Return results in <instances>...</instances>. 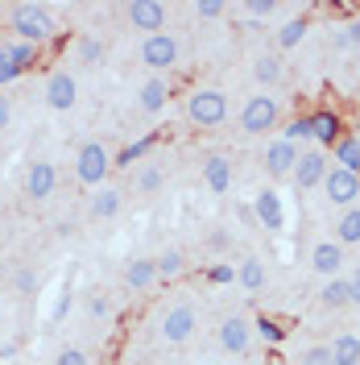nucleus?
I'll list each match as a JSON object with an SVG mask.
<instances>
[{"mask_svg": "<svg viewBox=\"0 0 360 365\" xmlns=\"http://www.w3.org/2000/svg\"><path fill=\"white\" fill-rule=\"evenodd\" d=\"M236 278V270L228 266V262H220V266H207V282H216V287H224V282H232Z\"/></svg>", "mask_w": 360, "mask_h": 365, "instance_id": "ea45409f", "label": "nucleus"}, {"mask_svg": "<svg viewBox=\"0 0 360 365\" xmlns=\"http://www.w3.org/2000/svg\"><path fill=\"white\" fill-rule=\"evenodd\" d=\"M13 287H17V295H33V291H38V270L21 266V270H17V278H13Z\"/></svg>", "mask_w": 360, "mask_h": 365, "instance_id": "e433bc0d", "label": "nucleus"}, {"mask_svg": "<svg viewBox=\"0 0 360 365\" xmlns=\"http://www.w3.org/2000/svg\"><path fill=\"white\" fill-rule=\"evenodd\" d=\"M54 365H91V357L83 349H63V353L54 357Z\"/></svg>", "mask_w": 360, "mask_h": 365, "instance_id": "a19ab883", "label": "nucleus"}, {"mask_svg": "<svg viewBox=\"0 0 360 365\" xmlns=\"http://www.w3.org/2000/svg\"><path fill=\"white\" fill-rule=\"evenodd\" d=\"M195 13H199L203 21H216V17H224V13H228V4H224V0H199V4H195Z\"/></svg>", "mask_w": 360, "mask_h": 365, "instance_id": "4c0bfd02", "label": "nucleus"}, {"mask_svg": "<svg viewBox=\"0 0 360 365\" xmlns=\"http://www.w3.org/2000/svg\"><path fill=\"white\" fill-rule=\"evenodd\" d=\"M120 278H125L129 291H149L158 282V266H154V257H129Z\"/></svg>", "mask_w": 360, "mask_h": 365, "instance_id": "a211bd4d", "label": "nucleus"}, {"mask_svg": "<svg viewBox=\"0 0 360 365\" xmlns=\"http://www.w3.org/2000/svg\"><path fill=\"white\" fill-rule=\"evenodd\" d=\"M125 17H129L133 29H141V34L149 38V34H162V29H166V4H162V0H133V4L125 9Z\"/></svg>", "mask_w": 360, "mask_h": 365, "instance_id": "1a4fd4ad", "label": "nucleus"}, {"mask_svg": "<svg viewBox=\"0 0 360 365\" xmlns=\"http://www.w3.org/2000/svg\"><path fill=\"white\" fill-rule=\"evenodd\" d=\"M253 336H261L265 344H282L286 336H290V328H286L277 316H257L253 319Z\"/></svg>", "mask_w": 360, "mask_h": 365, "instance_id": "cd10ccee", "label": "nucleus"}, {"mask_svg": "<svg viewBox=\"0 0 360 365\" xmlns=\"http://www.w3.org/2000/svg\"><path fill=\"white\" fill-rule=\"evenodd\" d=\"M174 365H186V361H174Z\"/></svg>", "mask_w": 360, "mask_h": 365, "instance_id": "8fccbe9b", "label": "nucleus"}, {"mask_svg": "<svg viewBox=\"0 0 360 365\" xmlns=\"http://www.w3.org/2000/svg\"><path fill=\"white\" fill-rule=\"evenodd\" d=\"M216 336H220V349H224V353H232V357H245L248 344H253V319L224 316V319H220V328H216Z\"/></svg>", "mask_w": 360, "mask_h": 365, "instance_id": "6e6552de", "label": "nucleus"}, {"mask_svg": "<svg viewBox=\"0 0 360 365\" xmlns=\"http://www.w3.org/2000/svg\"><path fill=\"white\" fill-rule=\"evenodd\" d=\"M137 104H141V113L158 116L162 108H166V104H170V83H166V79H162V75H154V79H149V83H145V88H141V100H137Z\"/></svg>", "mask_w": 360, "mask_h": 365, "instance_id": "412c9836", "label": "nucleus"}, {"mask_svg": "<svg viewBox=\"0 0 360 365\" xmlns=\"http://www.w3.org/2000/svg\"><path fill=\"white\" fill-rule=\"evenodd\" d=\"M4 17H9V9H4V4H0V21H4Z\"/></svg>", "mask_w": 360, "mask_h": 365, "instance_id": "49530a36", "label": "nucleus"}, {"mask_svg": "<svg viewBox=\"0 0 360 365\" xmlns=\"http://www.w3.org/2000/svg\"><path fill=\"white\" fill-rule=\"evenodd\" d=\"M319 307L323 312H344V307H352L348 303V278L339 274V278H323V287H319Z\"/></svg>", "mask_w": 360, "mask_h": 365, "instance_id": "6ab92c4d", "label": "nucleus"}, {"mask_svg": "<svg viewBox=\"0 0 360 365\" xmlns=\"http://www.w3.org/2000/svg\"><path fill=\"white\" fill-rule=\"evenodd\" d=\"M360 241V207H344L336 225V245H356Z\"/></svg>", "mask_w": 360, "mask_h": 365, "instance_id": "c756f323", "label": "nucleus"}, {"mask_svg": "<svg viewBox=\"0 0 360 365\" xmlns=\"http://www.w3.org/2000/svg\"><path fill=\"white\" fill-rule=\"evenodd\" d=\"M294 162H298V145L282 141V137L270 141V145H265V154H261V166H265V175H270V179H290Z\"/></svg>", "mask_w": 360, "mask_h": 365, "instance_id": "f8f14e48", "label": "nucleus"}, {"mask_svg": "<svg viewBox=\"0 0 360 365\" xmlns=\"http://www.w3.org/2000/svg\"><path fill=\"white\" fill-rule=\"evenodd\" d=\"M319 187L327 191V204H336V207H356V200H360V175L339 170V166H327V175H323Z\"/></svg>", "mask_w": 360, "mask_h": 365, "instance_id": "0eeeda50", "label": "nucleus"}, {"mask_svg": "<svg viewBox=\"0 0 360 365\" xmlns=\"http://www.w3.org/2000/svg\"><path fill=\"white\" fill-rule=\"evenodd\" d=\"M104 54H108V46L100 42V38H79V63L83 67H100Z\"/></svg>", "mask_w": 360, "mask_h": 365, "instance_id": "2f4dec72", "label": "nucleus"}, {"mask_svg": "<svg viewBox=\"0 0 360 365\" xmlns=\"http://www.w3.org/2000/svg\"><path fill=\"white\" fill-rule=\"evenodd\" d=\"M179 54H182V46H179V38L174 34H149L145 42H141V63L149 71H174L179 67Z\"/></svg>", "mask_w": 360, "mask_h": 365, "instance_id": "423d86ee", "label": "nucleus"}, {"mask_svg": "<svg viewBox=\"0 0 360 365\" xmlns=\"http://www.w3.org/2000/svg\"><path fill=\"white\" fill-rule=\"evenodd\" d=\"M311 270H315L319 278H339V270H344V245L319 241L315 250H311Z\"/></svg>", "mask_w": 360, "mask_h": 365, "instance_id": "2eb2a0df", "label": "nucleus"}, {"mask_svg": "<svg viewBox=\"0 0 360 365\" xmlns=\"http://www.w3.org/2000/svg\"><path fill=\"white\" fill-rule=\"evenodd\" d=\"M0 54H4V42H0Z\"/></svg>", "mask_w": 360, "mask_h": 365, "instance_id": "09e8293b", "label": "nucleus"}, {"mask_svg": "<svg viewBox=\"0 0 360 365\" xmlns=\"http://www.w3.org/2000/svg\"><path fill=\"white\" fill-rule=\"evenodd\" d=\"M311 137H315L323 150H332L339 137H344V116H339L336 108H319V113H311Z\"/></svg>", "mask_w": 360, "mask_h": 365, "instance_id": "4468645a", "label": "nucleus"}, {"mask_svg": "<svg viewBox=\"0 0 360 365\" xmlns=\"http://www.w3.org/2000/svg\"><path fill=\"white\" fill-rule=\"evenodd\" d=\"M307 34H311V17L298 13V17H290V21H282V29H277V46H282V50H294Z\"/></svg>", "mask_w": 360, "mask_h": 365, "instance_id": "a878e982", "label": "nucleus"}, {"mask_svg": "<svg viewBox=\"0 0 360 365\" xmlns=\"http://www.w3.org/2000/svg\"><path fill=\"white\" fill-rule=\"evenodd\" d=\"M282 75H286V67H282L277 54H257V58H253V79H257L261 88H277Z\"/></svg>", "mask_w": 360, "mask_h": 365, "instance_id": "4be33fe9", "label": "nucleus"}, {"mask_svg": "<svg viewBox=\"0 0 360 365\" xmlns=\"http://www.w3.org/2000/svg\"><path fill=\"white\" fill-rule=\"evenodd\" d=\"M323 175H327V154H323V150H307V154H298L294 175H290L294 191H311V187H319Z\"/></svg>", "mask_w": 360, "mask_h": 365, "instance_id": "9d476101", "label": "nucleus"}, {"mask_svg": "<svg viewBox=\"0 0 360 365\" xmlns=\"http://www.w3.org/2000/svg\"><path fill=\"white\" fill-rule=\"evenodd\" d=\"M0 336H4V319H0Z\"/></svg>", "mask_w": 360, "mask_h": 365, "instance_id": "de8ad7c7", "label": "nucleus"}, {"mask_svg": "<svg viewBox=\"0 0 360 365\" xmlns=\"http://www.w3.org/2000/svg\"><path fill=\"white\" fill-rule=\"evenodd\" d=\"M112 295L108 291H88V316L91 319H112Z\"/></svg>", "mask_w": 360, "mask_h": 365, "instance_id": "473e14b6", "label": "nucleus"}, {"mask_svg": "<svg viewBox=\"0 0 360 365\" xmlns=\"http://www.w3.org/2000/svg\"><path fill=\"white\" fill-rule=\"evenodd\" d=\"M195 328H199V312H195V303H174V307H166L158 319V336L162 344H186L195 336Z\"/></svg>", "mask_w": 360, "mask_h": 365, "instance_id": "39448f33", "label": "nucleus"}, {"mask_svg": "<svg viewBox=\"0 0 360 365\" xmlns=\"http://www.w3.org/2000/svg\"><path fill=\"white\" fill-rule=\"evenodd\" d=\"M298 365H336V361H332L327 344H315V349H307V353L298 357Z\"/></svg>", "mask_w": 360, "mask_h": 365, "instance_id": "58836bf2", "label": "nucleus"}, {"mask_svg": "<svg viewBox=\"0 0 360 365\" xmlns=\"http://www.w3.org/2000/svg\"><path fill=\"white\" fill-rule=\"evenodd\" d=\"M9 29L17 34V42H29L42 50L50 38H54V17H50V9L38 4V0H21V4H13L9 9Z\"/></svg>", "mask_w": 360, "mask_h": 365, "instance_id": "f257e3e1", "label": "nucleus"}, {"mask_svg": "<svg viewBox=\"0 0 360 365\" xmlns=\"http://www.w3.org/2000/svg\"><path fill=\"white\" fill-rule=\"evenodd\" d=\"M88 212H91V220H112L116 212H120V191L116 187H95Z\"/></svg>", "mask_w": 360, "mask_h": 365, "instance_id": "5701e85b", "label": "nucleus"}, {"mask_svg": "<svg viewBox=\"0 0 360 365\" xmlns=\"http://www.w3.org/2000/svg\"><path fill=\"white\" fill-rule=\"evenodd\" d=\"M348 303H352V307H360V266L348 274Z\"/></svg>", "mask_w": 360, "mask_h": 365, "instance_id": "79ce46f5", "label": "nucleus"}, {"mask_svg": "<svg viewBox=\"0 0 360 365\" xmlns=\"http://www.w3.org/2000/svg\"><path fill=\"white\" fill-rule=\"evenodd\" d=\"M13 120V96H0V129H9Z\"/></svg>", "mask_w": 360, "mask_h": 365, "instance_id": "37998d69", "label": "nucleus"}, {"mask_svg": "<svg viewBox=\"0 0 360 365\" xmlns=\"http://www.w3.org/2000/svg\"><path fill=\"white\" fill-rule=\"evenodd\" d=\"M277 120H282V104H277V96L257 91V96H248L245 108H240V133L265 137L270 129H277Z\"/></svg>", "mask_w": 360, "mask_h": 365, "instance_id": "7ed1b4c3", "label": "nucleus"}, {"mask_svg": "<svg viewBox=\"0 0 360 365\" xmlns=\"http://www.w3.org/2000/svg\"><path fill=\"white\" fill-rule=\"evenodd\" d=\"M236 282L245 287L248 295L265 291V282H270V270H265V262H261V257H245V262L236 266Z\"/></svg>", "mask_w": 360, "mask_h": 365, "instance_id": "aec40b11", "label": "nucleus"}, {"mask_svg": "<svg viewBox=\"0 0 360 365\" xmlns=\"http://www.w3.org/2000/svg\"><path fill=\"white\" fill-rule=\"evenodd\" d=\"M108 170H112V154H108L104 141L79 145V154H75V179L83 182V187H104Z\"/></svg>", "mask_w": 360, "mask_h": 365, "instance_id": "20e7f679", "label": "nucleus"}, {"mask_svg": "<svg viewBox=\"0 0 360 365\" xmlns=\"http://www.w3.org/2000/svg\"><path fill=\"white\" fill-rule=\"evenodd\" d=\"M186 120L195 129H216L228 120V96L220 88H195L186 96Z\"/></svg>", "mask_w": 360, "mask_h": 365, "instance_id": "f03ea898", "label": "nucleus"}, {"mask_svg": "<svg viewBox=\"0 0 360 365\" xmlns=\"http://www.w3.org/2000/svg\"><path fill=\"white\" fill-rule=\"evenodd\" d=\"M282 141H290V145H298V141H311V116H294L290 125L282 129Z\"/></svg>", "mask_w": 360, "mask_h": 365, "instance_id": "c9c22d12", "label": "nucleus"}, {"mask_svg": "<svg viewBox=\"0 0 360 365\" xmlns=\"http://www.w3.org/2000/svg\"><path fill=\"white\" fill-rule=\"evenodd\" d=\"M240 13H245L248 21H270V17L282 13V4H277V0H245Z\"/></svg>", "mask_w": 360, "mask_h": 365, "instance_id": "7c9ffc66", "label": "nucleus"}, {"mask_svg": "<svg viewBox=\"0 0 360 365\" xmlns=\"http://www.w3.org/2000/svg\"><path fill=\"white\" fill-rule=\"evenodd\" d=\"M327 353H332L336 365H360V336L356 332H339L336 341L327 344Z\"/></svg>", "mask_w": 360, "mask_h": 365, "instance_id": "b1692460", "label": "nucleus"}, {"mask_svg": "<svg viewBox=\"0 0 360 365\" xmlns=\"http://www.w3.org/2000/svg\"><path fill=\"white\" fill-rule=\"evenodd\" d=\"M75 100H79V83H75V75L54 71V75L46 79V104H50L54 113H70V108H75Z\"/></svg>", "mask_w": 360, "mask_h": 365, "instance_id": "ddd939ff", "label": "nucleus"}, {"mask_svg": "<svg viewBox=\"0 0 360 365\" xmlns=\"http://www.w3.org/2000/svg\"><path fill=\"white\" fill-rule=\"evenodd\" d=\"M13 357H17V344L4 341V344H0V361H13Z\"/></svg>", "mask_w": 360, "mask_h": 365, "instance_id": "a18cd8bd", "label": "nucleus"}, {"mask_svg": "<svg viewBox=\"0 0 360 365\" xmlns=\"http://www.w3.org/2000/svg\"><path fill=\"white\" fill-rule=\"evenodd\" d=\"M203 182H207L211 195H228L232 191V162L224 154H211V158L203 162Z\"/></svg>", "mask_w": 360, "mask_h": 365, "instance_id": "f3484780", "label": "nucleus"}, {"mask_svg": "<svg viewBox=\"0 0 360 365\" xmlns=\"http://www.w3.org/2000/svg\"><path fill=\"white\" fill-rule=\"evenodd\" d=\"M154 266H158V282H174L186 274V257L179 250H166L162 257H154Z\"/></svg>", "mask_w": 360, "mask_h": 365, "instance_id": "c85d7f7f", "label": "nucleus"}, {"mask_svg": "<svg viewBox=\"0 0 360 365\" xmlns=\"http://www.w3.org/2000/svg\"><path fill=\"white\" fill-rule=\"evenodd\" d=\"M154 145H158V133L141 137V141H129V145H125V150H120V154L112 158V166H125V170H133V166H137L141 158H145V154H149Z\"/></svg>", "mask_w": 360, "mask_h": 365, "instance_id": "bb28decb", "label": "nucleus"}, {"mask_svg": "<svg viewBox=\"0 0 360 365\" xmlns=\"http://www.w3.org/2000/svg\"><path fill=\"white\" fill-rule=\"evenodd\" d=\"M54 187H58L54 162H29V170H25V195H29L33 204H46V200L54 195Z\"/></svg>", "mask_w": 360, "mask_h": 365, "instance_id": "9b49d317", "label": "nucleus"}, {"mask_svg": "<svg viewBox=\"0 0 360 365\" xmlns=\"http://www.w3.org/2000/svg\"><path fill=\"white\" fill-rule=\"evenodd\" d=\"M344 38H348V46H360V21H348V25H344Z\"/></svg>", "mask_w": 360, "mask_h": 365, "instance_id": "c03bdc74", "label": "nucleus"}, {"mask_svg": "<svg viewBox=\"0 0 360 365\" xmlns=\"http://www.w3.org/2000/svg\"><path fill=\"white\" fill-rule=\"evenodd\" d=\"M332 162H339V170H352V175H360V141L356 137H339L336 145H332Z\"/></svg>", "mask_w": 360, "mask_h": 365, "instance_id": "393cba45", "label": "nucleus"}, {"mask_svg": "<svg viewBox=\"0 0 360 365\" xmlns=\"http://www.w3.org/2000/svg\"><path fill=\"white\" fill-rule=\"evenodd\" d=\"M253 216L261 220V225L270 228V232H277V228L286 225V212H282V195L277 191H257V200H253Z\"/></svg>", "mask_w": 360, "mask_h": 365, "instance_id": "dca6fc26", "label": "nucleus"}, {"mask_svg": "<svg viewBox=\"0 0 360 365\" xmlns=\"http://www.w3.org/2000/svg\"><path fill=\"white\" fill-rule=\"evenodd\" d=\"M9 58H13V63H17V71L25 75V71L38 63V46H29V42H13V46H9Z\"/></svg>", "mask_w": 360, "mask_h": 365, "instance_id": "f704fd0d", "label": "nucleus"}, {"mask_svg": "<svg viewBox=\"0 0 360 365\" xmlns=\"http://www.w3.org/2000/svg\"><path fill=\"white\" fill-rule=\"evenodd\" d=\"M162 187V170L154 166V162H145V166H137V191L141 195H154Z\"/></svg>", "mask_w": 360, "mask_h": 365, "instance_id": "72a5a7b5", "label": "nucleus"}]
</instances>
